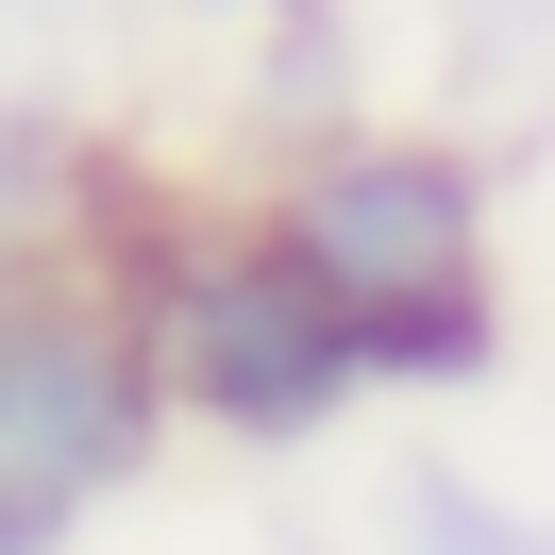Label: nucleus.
I'll return each instance as SVG.
<instances>
[{
  "label": "nucleus",
  "mask_w": 555,
  "mask_h": 555,
  "mask_svg": "<svg viewBox=\"0 0 555 555\" xmlns=\"http://www.w3.org/2000/svg\"><path fill=\"white\" fill-rule=\"evenodd\" d=\"M68 253L135 304L169 421L219 438V454H320L353 404H387L371 353H353V320L320 304L304 253L270 236V203H185V185L102 169V203H85Z\"/></svg>",
  "instance_id": "f257e3e1"
},
{
  "label": "nucleus",
  "mask_w": 555,
  "mask_h": 555,
  "mask_svg": "<svg viewBox=\"0 0 555 555\" xmlns=\"http://www.w3.org/2000/svg\"><path fill=\"white\" fill-rule=\"evenodd\" d=\"M270 236L304 253V286L353 320V353H371V387H488L505 371V185H488L472 135H438V118H337V135H304L270 185Z\"/></svg>",
  "instance_id": "f03ea898"
},
{
  "label": "nucleus",
  "mask_w": 555,
  "mask_h": 555,
  "mask_svg": "<svg viewBox=\"0 0 555 555\" xmlns=\"http://www.w3.org/2000/svg\"><path fill=\"white\" fill-rule=\"evenodd\" d=\"M169 387H152V337L85 253H0V472L51 488V505L102 521L118 488H152L169 454Z\"/></svg>",
  "instance_id": "7ed1b4c3"
},
{
  "label": "nucleus",
  "mask_w": 555,
  "mask_h": 555,
  "mask_svg": "<svg viewBox=\"0 0 555 555\" xmlns=\"http://www.w3.org/2000/svg\"><path fill=\"white\" fill-rule=\"evenodd\" d=\"M85 203H102V152H85L51 102H17V85H0V253H68Z\"/></svg>",
  "instance_id": "20e7f679"
},
{
  "label": "nucleus",
  "mask_w": 555,
  "mask_h": 555,
  "mask_svg": "<svg viewBox=\"0 0 555 555\" xmlns=\"http://www.w3.org/2000/svg\"><path fill=\"white\" fill-rule=\"evenodd\" d=\"M387 555H555V521L521 505V488L454 472V454H421L404 488H387Z\"/></svg>",
  "instance_id": "39448f33"
},
{
  "label": "nucleus",
  "mask_w": 555,
  "mask_h": 555,
  "mask_svg": "<svg viewBox=\"0 0 555 555\" xmlns=\"http://www.w3.org/2000/svg\"><path fill=\"white\" fill-rule=\"evenodd\" d=\"M68 539H85V505H51V488L0 472V555H68Z\"/></svg>",
  "instance_id": "423d86ee"
},
{
  "label": "nucleus",
  "mask_w": 555,
  "mask_h": 555,
  "mask_svg": "<svg viewBox=\"0 0 555 555\" xmlns=\"http://www.w3.org/2000/svg\"><path fill=\"white\" fill-rule=\"evenodd\" d=\"M152 17H219V35H286V17H320V0H152Z\"/></svg>",
  "instance_id": "0eeeda50"
},
{
  "label": "nucleus",
  "mask_w": 555,
  "mask_h": 555,
  "mask_svg": "<svg viewBox=\"0 0 555 555\" xmlns=\"http://www.w3.org/2000/svg\"><path fill=\"white\" fill-rule=\"evenodd\" d=\"M472 35H555V0H454Z\"/></svg>",
  "instance_id": "6e6552de"
}]
</instances>
